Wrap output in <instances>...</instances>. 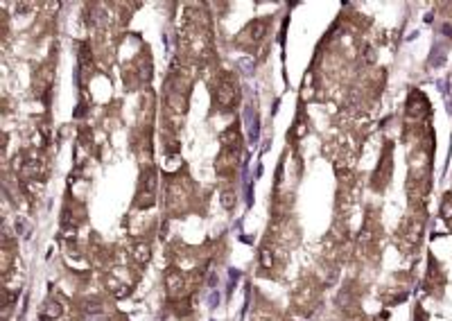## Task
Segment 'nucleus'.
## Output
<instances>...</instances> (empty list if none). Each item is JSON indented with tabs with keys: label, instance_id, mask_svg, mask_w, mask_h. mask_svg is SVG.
I'll return each mask as SVG.
<instances>
[{
	"label": "nucleus",
	"instance_id": "nucleus-3",
	"mask_svg": "<svg viewBox=\"0 0 452 321\" xmlns=\"http://www.w3.org/2000/svg\"><path fill=\"white\" fill-rule=\"evenodd\" d=\"M131 256H134V260L138 265H147L149 258H152V249H149L147 242H136L134 249H131Z\"/></svg>",
	"mask_w": 452,
	"mask_h": 321
},
{
	"label": "nucleus",
	"instance_id": "nucleus-8",
	"mask_svg": "<svg viewBox=\"0 0 452 321\" xmlns=\"http://www.w3.org/2000/svg\"><path fill=\"white\" fill-rule=\"evenodd\" d=\"M222 206L224 208H233L235 206V195L231 190H224L222 193Z\"/></svg>",
	"mask_w": 452,
	"mask_h": 321
},
{
	"label": "nucleus",
	"instance_id": "nucleus-7",
	"mask_svg": "<svg viewBox=\"0 0 452 321\" xmlns=\"http://www.w3.org/2000/svg\"><path fill=\"white\" fill-rule=\"evenodd\" d=\"M260 265H262L264 269H269L271 265H274V256H271V249H267V247H264L262 251H260Z\"/></svg>",
	"mask_w": 452,
	"mask_h": 321
},
{
	"label": "nucleus",
	"instance_id": "nucleus-2",
	"mask_svg": "<svg viewBox=\"0 0 452 321\" xmlns=\"http://www.w3.org/2000/svg\"><path fill=\"white\" fill-rule=\"evenodd\" d=\"M165 285H167V294H170V296H181L183 290H186V280H183L181 272L170 269V272L165 274Z\"/></svg>",
	"mask_w": 452,
	"mask_h": 321
},
{
	"label": "nucleus",
	"instance_id": "nucleus-4",
	"mask_svg": "<svg viewBox=\"0 0 452 321\" xmlns=\"http://www.w3.org/2000/svg\"><path fill=\"white\" fill-rule=\"evenodd\" d=\"M61 312H64V308H61V303H59L57 298H50L46 303V310H43V319H59L61 317Z\"/></svg>",
	"mask_w": 452,
	"mask_h": 321
},
{
	"label": "nucleus",
	"instance_id": "nucleus-1",
	"mask_svg": "<svg viewBox=\"0 0 452 321\" xmlns=\"http://www.w3.org/2000/svg\"><path fill=\"white\" fill-rule=\"evenodd\" d=\"M235 99H238V84L233 82H222L215 91V102L219 104V109H231L235 104Z\"/></svg>",
	"mask_w": 452,
	"mask_h": 321
},
{
	"label": "nucleus",
	"instance_id": "nucleus-6",
	"mask_svg": "<svg viewBox=\"0 0 452 321\" xmlns=\"http://www.w3.org/2000/svg\"><path fill=\"white\" fill-rule=\"evenodd\" d=\"M154 201H156V197H154L152 190H141L138 199H136V204L141 206V208H149V206H154Z\"/></svg>",
	"mask_w": 452,
	"mask_h": 321
},
{
	"label": "nucleus",
	"instance_id": "nucleus-5",
	"mask_svg": "<svg viewBox=\"0 0 452 321\" xmlns=\"http://www.w3.org/2000/svg\"><path fill=\"white\" fill-rule=\"evenodd\" d=\"M264 29H267V21H256V23L249 25V34H251L253 41H260L264 36Z\"/></svg>",
	"mask_w": 452,
	"mask_h": 321
}]
</instances>
